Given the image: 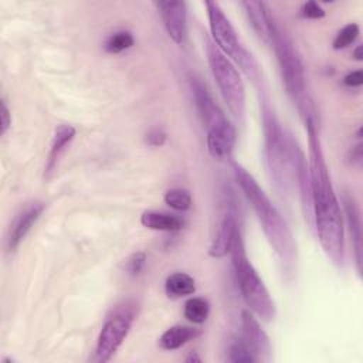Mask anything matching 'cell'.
I'll return each instance as SVG.
<instances>
[{
	"label": "cell",
	"mask_w": 363,
	"mask_h": 363,
	"mask_svg": "<svg viewBox=\"0 0 363 363\" xmlns=\"http://www.w3.org/2000/svg\"><path fill=\"white\" fill-rule=\"evenodd\" d=\"M309 142V196L318 240L336 265L345 262V227L340 203L325 160L316 119L305 121Z\"/></svg>",
	"instance_id": "1"
},
{
	"label": "cell",
	"mask_w": 363,
	"mask_h": 363,
	"mask_svg": "<svg viewBox=\"0 0 363 363\" xmlns=\"http://www.w3.org/2000/svg\"><path fill=\"white\" fill-rule=\"evenodd\" d=\"M233 173L237 184L257 214V218L262 225V231L272 247L282 271L292 274L296 265V242L289 225L247 169L238 163H233Z\"/></svg>",
	"instance_id": "2"
},
{
	"label": "cell",
	"mask_w": 363,
	"mask_h": 363,
	"mask_svg": "<svg viewBox=\"0 0 363 363\" xmlns=\"http://www.w3.org/2000/svg\"><path fill=\"white\" fill-rule=\"evenodd\" d=\"M261 116L267 169L278 193L288 194L298 184L299 169L305 155L265 99H262Z\"/></svg>",
	"instance_id": "3"
},
{
	"label": "cell",
	"mask_w": 363,
	"mask_h": 363,
	"mask_svg": "<svg viewBox=\"0 0 363 363\" xmlns=\"http://www.w3.org/2000/svg\"><path fill=\"white\" fill-rule=\"evenodd\" d=\"M268 44H271L275 51L286 94L296 105L303 121L315 119V106L306 86V75L301 57L298 55L291 38L274 18L269 28Z\"/></svg>",
	"instance_id": "4"
},
{
	"label": "cell",
	"mask_w": 363,
	"mask_h": 363,
	"mask_svg": "<svg viewBox=\"0 0 363 363\" xmlns=\"http://www.w3.org/2000/svg\"><path fill=\"white\" fill-rule=\"evenodd\" d=\"M190 86L199 115L206 126V142L208 153L217 160H228L233 156L237 133L223 109L214 102L206 85L191 77Z\"/></svg>",
	"instance_id": "5"
},
{
	"label": "cell",
	"mask_w": 363,
	"mask_h": 363,
	"mask_svg": "<svg viewBox=\"0 0 363 363\" xmlns=\"http://www.w3.org/2000/svg\"><path fill=\"white\" fill-rule=\"evenodd\" d=\"M230 255L234 275L248 311H251L257 318L262 320H272L275 318V303L258 272L247 257L241 231L234 238Z\"/></svg>",
	"instance_id": "6"
},
{
	"label": "cell",
	"mask_w": 363,
	"mask_h": 363,
	"mask_svg": "<svg viewBox=\"0 0 363 363\" xmlns=\"http://www.w3.org/2000/svg\"><path fill=\"white\" fill-rule=\"evenodd\" d=\"M207 17L210 24V31L213 35V43L216 47L227 57L233 58L244 74L252 81H258L261 77L259 65L252 57V54L242 45L235 28L233 27L228 17L224 14L223 9L217 1H206Z\"/></svg>",
	"instance_id": "7"
},
{
	"label": "cell",
	"mask_w": 363,
	"mask_h": 363,
	"mask_svg": "<svg viewBox=\"0 0 363 363\" xmlns=\"http://www.w3.org/2000/svg\"><path fill=\"white\" fill-rule=\"evenodd\" d=\"M206 54L210 71L228 111L237 121H242L245 115V86L238 69L208 38H206Z\"/></svg>",
	"instance_id": "8"
},
{
	"label": "cell",
	"mask_w": 363,
	"mask_h": 363,
	"mask_svg": "<svg viewBox=\"0 0 363 363\" xmlns=\"http://www.w3.org/2000/svg\"><path fill=\"white\" fill-rule=\"evenodd\" d=\"M133 320H135V311L132 306H128V305L121 306L116 312H113V315H111L105 320L96 340V347H95L96 362L105 363L115 356V353L118 352V349L121 347L126 336L129 335Z\"/></svg>",
	"instance_id": "9"
},
{
	"label": "cell",
	"mask_w": 363,
	"mask_h": 363,
	"mask_svg": "<svg viewBox=\"0 0 363 363\" xmlns=\"http://www.w3.org/2000/svg\"><path fill=\"white\" fill-rule=\"evenodd\" d=\"M248 350L258 360H268L271 356V343L265 330L261 328L257 316L251 311L241 313V337Z\"/></svg>",
	"instance_id": "10"
},
{
	"label": "cell",
	"mask_w": 363,
	"mask_h": 363,
	"mask_svg": "<svg viewBox=\"0 0 363 363\" xmlns=\"http://www.w3.org/2000/svg\"><path fill=\"white\" fill-rule=\"evenodd\" d=\"M156 7L162 16L167 35L176 43L183 44L187 37V9L180 0L157 1Z\"/></svg>",
	"instance_id": "11"
},
{
	"label": "cell",
	"mask_w": 363,
	"mask_h": 363,
	"mask_svg": "<svg viewBox=\"0 0 363 363\" xmlns=\"http://www.w3.org/2000/svg\"><path fill=\"white\" fill-rule=\"evenodd\" d=\"M45 208V204L41 201H34L26 206L11 221L7 238H6V248L9 251H16L20 245V242L26 238V235L30 233L33 225L37 223L40 216L43 214Z\"/></svg>",
	"instance_id": "12"
},
{
	"label": "cell",
	"mask_w": 363,
	"mask_h": 363,
	"mask_svg": "<svg viewBox=\"0 0 363 363\" xmlns=\"http://www.w3.org/2000/svg\"><path fill=\"white\" fill-rule=\"evenodd\" d=\"M240 225L237 223V216L233 208H230L217 225L216 235L208 247V255L213 258H221L230 254L235 235L240 233Z\"/></svg>",
	"instance_id": "13"
},
{
	"label": "cell",
	"mask_w": 363,
	"mask_h": 363,
	"mask_svg": "<svg viewBox=\"0 0 363 363\" xmlns=\"http://www.w3.org/2000/svg\"><path fill=\"white\" fill-rule=\"evenodd\" d=\"M241 6L245 10V14L250 20V24L255 30L259 38L265 43L269 41V28L272 23V14L269 7L262 1H242Z\"/></svg>",
	"instance_id": "14"
},
{
	"label": "cell",
	"mask_w": 363,
	"mask_h": 363,
	"mask_svg": "<svg viewBox=\"0 0 363 363\" xmlns=\"http://www.w3.org/2000/svg\"><path fill=\"white\" fill-rule=\"evenodd\" d=\"M345 211L349 224V231L352 237V245L354 250V259L356 268L360 275L362 272V221H360V210L356 200L350 196H346L345 200Z\"/></svg>",
	"instance_id": "15"
},
{
	"label": "cell",
	"mask_w": 363,
	"mask_h": 363,
	"mask_svg": "<svg viewBox=\"0 0 363 363\" xmlns=\"http://www.w3.org/2000/svg\"><path fill=\"white\" fill-rule=\"evenodd\" d=\"M140 223L143 227L156 231H179L184 225L180 217L162 211H145L140 216Z\"/></svg>",
	"instance_id": "16"
},
{
	"label": "cell",
	"mask_w": 363,
	"mask_h": 363,
	"mask_svg": "<svg viewBox=\"0 0 363 363\" xmlns=\"http://www.w3.org/2000/svg\"><path fill=\"white\" fill-rule=\"evenodd\" d=\"M75 136V128L72 125H58L54 130V136L51 140V146H50V153H48V160H47V166H45V173L52 172L61 152L65 149V146L74 139Z\"/></svg>",
	"instance_id": "17"
},
{
	"label": "cell",
	"mask_w": 363,
	"mask_h": 363,
	"mask_svg": "<svg viewBox=\"0 0 363 363\" xmlns=\"http://www.w3.org/2000/svg\"><path fill=\"white\" fill-rule=\"evenodd\" d=\"M197 335L199 332L190 326L174 325L162 333L159 337V346L163 350H176L186 345L189 340L194 339Z\"/></svg>",
	"instance_id": "18"
},
{
	"label": "cell",
	"mask_w": 363,
	"mask_h": 363,
	"mask_svg": "<svg viewBox=\"0 0 363 363\" xmlns=\"http://www.w3.org/2000/svg\"><path fill=\"white\" fill-rule=\"evenodd\" d=\"M164 291L170 298H182L194 294L196 281L186 272H174L166 278Z\"/></svg>",
	"instance_id": "19"
},
{
	"label": "cell",
	"mask_w": 363,
	"mask_h": 363,
	"mask_svg": "<svg viewBox=\"0 0 363 363\" xmlns=\"http://www.w3.org/2000/svg\"><path fill=\"white\" fill-rule=\"evenodd\" d=\"M184 318L190 320L191 323H203L207 320L210 313V303L207 299L200 296H193L186 301L184 309H183Z\"/></svg>",
	"instance_id": "20"
},
{
	"label": "cell",
	"mask_w": 363,
	"mask_h": 363,
	"mask_svg": "<svg viewBox=\"0 0 363 363\" xmlns=\"http://www.w3.org/2000/svg\"><path fill=\"white\" fill-rule=\"evenodd\" d=\"M135 44V38L129 31H115L105 41V50L109 54H119L129 50Z\"/></svg>",
	"instance_id": "21"
},
{
	"label": "cell",
	"mask_w": 363,
	"mask_h": 363,
	"mask_svg": "<svg viewBox=\"0 0 363 363\" xmlns=\"http://www.w3.org/2000/svg\"><path fill=\"white\" fill-rule=\"evenodd\" d=\"M164 203L176 211H186L191 206V196L184 189H170L164 193Z\"/></svg>",
	"instance_id": "22"
},
{
	"label": "cell",
	"mask_w": 363,
	"mask_h": 363,
	"mask_svg": "<svg viewBox=\"0 0 363 363\" xmlns=\"http://www.w3.org/2000/svg\"><path fill=\"white\" fill-rule=\"evenodd\" d=\"M357 37H359V26L356 23H349L337 31L332 45L335 50H342L353 44Z\"/></svg>",
	"instance_id": "23"
},
{
	"label": "cell",
	"mask_w": 363,
	"mask_h": 363,
	"mask_svg": "<svg viewBox=\"0 0 363 363\" xmlns=\"http://www.w3.org/2000/svg\"><path fill=\"white\" fill-rule=\"evenodd\" d=\"M227 352H228V360L233 363H251L257 360L241 339H234L228 345Z\"/></svg>",
	"instance_id": "24"
},
{
	"label": "cell",
	"mask_w": 363,
	"mask_h": 363,
	"mask_svg": "<svg viewBox=\"0 0 363 363\" xmlns=\"http://www.w3.org/2000/svg\"><path fill=\"white\" fill-rule=\"evenodd\" d=\"M146 264V254L145 252H135L126 259V271L129 275H139Z\"/></svg>",
	"instance_id": "25"
},
{
	"label": "cell",
	"mask_w": 363,
	"mask_h": 363,
	"mask_svg": "<svg viewBox=\"0 0 363 363\" xmlns=\"http://www.w3.org/2000/svg\"><path fill=\"white\" fill-rule=\"evenodd\" d=\"M301 14L305 18H312V20H319L325 17V10L322 9V6L313 0L311 1H305L301 7Z\"/></svg>",
	"instance_id": "26"
},
{
	"label": "cell",
	"mask_w": 363,
	"mask_h": 363,
	"mask_svg": "<svg viewBox=\"0 0 363 363\" xmlns=\"http://www.w3.org/2000/svg\"><path fill=\"white\" fill-rule=\"evenodd\" d=\"M146 142H147V145L155 146V147L162 146L166 142V133L162 129L155 128L146 133Z\"/></svg>",
	"instance_id": "27"
},
{
	"label": "cell",
	"mask_w": 363,
	"mask_h": 363,
	"mask_svg": "<svg viewBox=\"0 0 363 363\" xmlns=\"http://www.w3.org/2000/svg\"><path fill=\"white\" fill-rule=\"evenodd\" d=\"M343 84L346 86H350V88H354V86H360L363 84V74L360 69L357 71H352L349 72L345 78H343Z\"/></svg>",
	"instance_id": "28"
},
{
	"label": "cell",
	"mask_w": 363,
	"mask_h": 363,
	"mask_svg": "<svg viewBox=\"0 0 363 363\" xmlns=\"http://www.w3.org/2000/svg\"><path fill=\"white\" fill-rule=\"evenodd\" d=\"M0 119H1V135L6 133V130L10 128L11 123V116H10V111L6 105V101L1 99V109H0Z\"/></svg>",
	"instance_id": "29"
},
{
	"label": "cell",
	"mask_w": 363,
	"mask_h": 363,
	"mask_svg": "<svg viewBox=\"0 0 363 363\" xmlns=\"http://www.w3.org/2000/svg\"><path fill=\"white\" fill-rule=\"evenodd\" d=\"M350 160L353 164H360L362 163V143L359 142L354 147H352V152H350Z\"/></svg>",
	"instance_id": "30"
},
{
	"label": "cell",
	"mask_w": 363,
	"mask_h": 363,
	"mask_svg": "<svg viewBox=\"0 0 363 363\" xmlns=\"http://www.w3.org/2000/svg\"><path fill=\"white\" fill-rule=\"evenodd\" d=\"M362 50H363V47H362V45H357V47L354 48V51L352 52V55L354 57L356 61H362V60H363V52H362Z\"/></svg>",
	"instance_id": "31"
},
{
	"label": "cell",
	"mask_w": 363,
	"mask_h": 363,
	"mask_svg": "<svg viewBox=\"0 0 363 363\" xmlns=\"http://www.w3.org/2000/svg\"><path fill=\"white\" fill-rule=\"evenodd\" d=\"M200 360H201V359H200L199 356H196V353H194V354L191 353L189 357H186V362H200Z\"/></svg>",
	"instance_id": "32"
}]
</instances>
